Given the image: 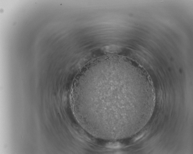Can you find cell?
<instances>
[{
	"label": "cell",
	"mask_w": 193,
	"mask_h": 154,
	"mask_svg": "<svg viewBox=\"0 0 193 154\" xmlns=\"http://www.w3.org/2000/svg\"><path fill=\"white\" fill-rule=\"evenodd\" d=\"M82 77L83 122L111 140L122 138L127 112L148 106L147 72L133 60L113 55L95 64Z\"/></svg>",
	"instance_id": "cell-1"
}]
</instances>
